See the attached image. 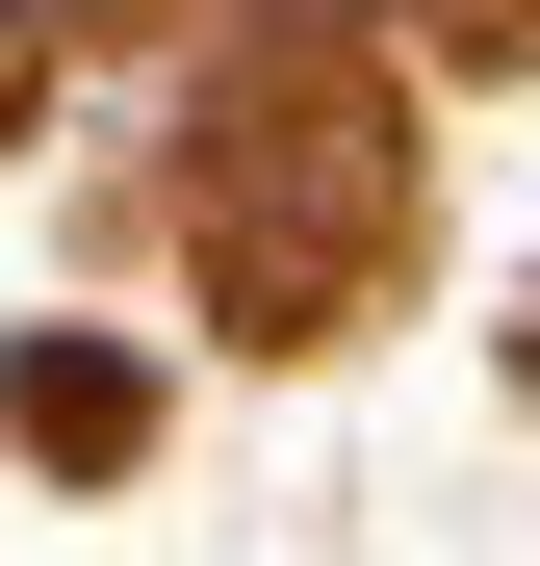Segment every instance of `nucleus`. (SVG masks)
Segmentation results:
<instances>
[{
  "label": "nucleus",
  "mask_w": 540,
  "mask_h": 566,
  "mask_svg": "<svg viewBox=\"0 0 540 566\" xmlns=\"http://www.w3.org/2000/svg\"><path fill=\"white\" fill-rule=\"evenodd\" d=\"M27 438L52 463H129V360H27Z\"/></svg>",
  "instance_id": "1"
}]
</instances>
